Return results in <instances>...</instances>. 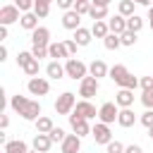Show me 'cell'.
I'll list each match as a JSON object with an SVG mask.
<instances>
[{
	"instance_id": "40",
	"label": "cell",
	"mask_w": 153,
	"mask_h": 153,
	"mask_svg": "<svg viewBox=\"0 0 153 153\" xmlns=\"http://www.w3.org/2000/svg\"><path fill=\"white\" fill-rule=\"evenodd\" d=\"M141 103L146 105V110H153V88H151V91H143V93H141Z\"/></svg>"
},
{
	"instance_id": "7",
	"label": "cell",
	"mask_w": 153,
	"mask_h": 153,
	"mask_svg": "<svg viewBox=\"0 0 153 153\" xmlns=\"http://www.w3.org/2000/svg\"><path fill=\"white\" fill-rule=\"evenodd\" d=\"M91 136H93V141H96V143H100V146H108V143L112 141V131H110V124L96 122V124H93V129H91Z\"/></svg>"
},
{
	"instance_id": "51",
	"label": "cell",
	"mask_w": 153,
	"mask_h": 153,
	"mask_svg": "<svg viewBox=\"0 0 153 153\" xmlns=\"http://www.w3.org/2000/svg\"><path fill=\"white\" fill-rule=\"evenodd\" d=\"M134 2H136V5H146V7H153V5H151L153 0H134Z\"/></svg>"
},
{
	"instance_id": "10",
	"label": "cell",
	"mask_w": 153,
	"mask_h": 153,
	"mask_svg": "<svg viewBox=\"0 0 153 153\" xmlns=\"http://www.w3.org/2000/svg\"><path fill=\"white\" fill-rule=\"evenodd\" d=\"M74 115H79V117H84V120H93V117H98V110H96V105H93L91 100H76Z\"/></svg>"
},
{
	"instance_id": "38",
	"label": "cell",
	"mask_w": 153,
	"mask_h": 153,
	"mask_svg": "<svg viewBox=\"0 0 153 153\" xmlns=\"http://www.w3.org/2000/svg\"><path fill=\"white\" fill-rule=\"evenodd\" d=\"M120 41H122V45H127V48H129V45H134L139 38H136V33H134V31H124V33L120 36Z\"/></svg>"
},
{
	"instance_id": "4",
	"label": "cell",
	"mask_w": 153,
	"mask_h": 153,
	"mask_svg": "<svg viewBox=\"0 0 153 153\" xmlns=\"http://www.w3.org/2000/svg\"><path fill=\"white\" fill-rule=\"evenodd\" d=\"M74 105H76V96H74L72 91H65V93H60L57 100H55V112L69 117V115L74 112Z\"/></svg>"
},
{
	"instance_id": "13",
	"label": "cell",
	"mask_w": 153,
	"mask_h": 153,
	"mask_svg": "<svg viewBox=\"0 0 153 153\" xmlns=\"http://www.w3.org/2000/svg\"><path fill=\"white\" fill-rule=\"evenodd\" d=\"M31 43L33 45H50V29L48 26H38L31 31Z\"/></svg>"
},
{
	"instance_id": "18",
	"label": "cell",
	"mask_w": 153,
	"mask_h": 153,
	"mask_svg": "<svg viewBox=\"0 0 153 153\" xmlns=\"http://www.w3.org/2000/svg\"><path fill=\"white\" fill-rule=\"evenodd\" d=\"M88 74H91V76H96V79H103V76H108V74H110V67H108L103 60H93V62L88 65Z\"/></svg>"
},
{
	"instance_id": "53",
	"label": "cell",
	"mask_w": 153,
	"mask_h": 153,
	"mask_svg": "<svg viewBox=\"0 0 153 153\" xmlns=\"http://www.w3.org/2000/svg\"><path fill=\"white\" fill-rule=\"evenodd\" d=\"M148 136H151V139H153V127H151V129H148Z\"/></svg>"
},
{
	"instance_id": "41",
	"label": "cell",
	"mask_w": 153,
	"mask_h": 153,
	"mask_svg": "<svg viewBox=\"0 0 153 153\" xmlns=\"http://www.w3.org/2000/svg\"><path fill=\"white\" fill-rule=\"evenodd\" d=\"M139 120H141V124H143L146 129H151V127H153V110H146Z\"/></svg>"
},
{
	"instance_id": "1",
	"label": "cell",
	"mask_w": 153,
	"mask_h": 153,
	"mask_svg": "<svg viewBox=\"0 0 153 153\" xmlns=\"http://www.w3.org/2000/svg\"><path fill=\"white\" fill-rule=\"evenodd\" d=\"M10 108L17 112V115H22L26 122H36L38 117H41V103L38 100H31V98H26V96H12L10 98Z\"/></svg>"
},
{
	"instance_id": "52",
	"label": "cell",
	"mask_w": 153,
	"mask_h": 153,
	"mask_svg": "<svg viewBox=\"0 0 153 153\" xmlns=\"http://www.w3.org/2000/svg\"><path fill=\"white\" fill-rule=\"evenodd\" d=\"M38 2H45V5H53V2H57V0H38Z\"/></svg>"
},
{
	"instance_id": "17",
	"label": "cell",
	"mask_w": 153,
	"mask_h": 153,
	"mask_svg": "<svg viewBox=\"0 0 153 153\" xmlns=\"http://www.w3.org/2000/svg\"><path fill=\"white\" fill-rule=\"evenodd\" d=\"M115 103H117V108H131V105H134V91L120 88V91L115 93Z\"/></svg>"
},
{
	"instance_id": "20",
	"label": "cell",
	"mask_w": 153,
	"mask_h": 153,
	"mask_svg": "<svg viewBox=\"0 0 153 153\" xmlns=\"http://www.w3.org/2000/svg\"><path fill=\"white\" fill-rule=\"evenodd\" d=\"M50 146H53V139L48 134H36L33 136V151L38 153H50Z\"/></svg>"
},
{
	"instance_id": "24",
	"label": "cell",
	"mask_w": 153,
	"mask_h": 153,
	"mask_svg": "<svg viewBox=\"0 0 153 153\" xmlns=\"http://www.w3.org/2000/svg\"><path fill=\"white\" fill-rule=\"evenodd\" d=\"M91 38H93V33H91V29H84V26H79V29L74 31V41L79 43V48H84V45H88V43H91Z\"/></svg>"
},
{
	"instance_id": "36",
	"label": "cell",
	"mask_w": 153,
	"mask_h": 153,
	"mask_svg": "<svg viewBox=\"0 0 153 153\" xmlns=\"http://www.w3.org/2000/svg\"><path fill=\"white\" fill-rule=\"evenodd\" d=\"M48 136L53 139V143H62V141L67 139V134H65V129H62V127H55V129H53Z\"/></svg>"
},
{
	"instance_id": "31",
	"label": "cell",
	"mask_w": 153,
	"mask_h": 153,
	"mask_svg": "<svg viewBox=\"0 0 153 153\" xmlns=\"http://www.w3.org/2000/svg\"><path fill=\"white\" fill-rule=\"evenodd\" d=\"M74 12L81 14V17L88 14V12H91V0H76V2H74Z\"/></svg>"
},
{
	"instance_id": "32",
	"label": "cell",
	"mask_w": 153,
	"mask_h": 153,
	"mask_svg": "<svg viewBox=\"0 0 153 153\" xmlns=\"http://www.w3.org/2000/svg\"><path fill=\"white\" fill-rule=\"evenodd\" d=\"M33 12H36V17H38V19H45V17L50 14V5H45V2H38V0H36Z\"/></svg>"
},
{
	"instance_id": "3",
	"label": "cell",
	"mask_w": 153,
	"mask_h": 153,
	"mask_svg": "<svg viewBox=\"0 0 153 153\" xmlns=\"http://www.w3.org/2000/svg\"><path fill=\"white\" fill-rule=\"evenodd\" d=\"M65 72H67V76H69V79L81 81V79H86V76H88V65H86V62H81L79 57H67V62H65Z\"/></svg>"
},
{
	"instance_id": "49",
	"label": "cell",
	"mask_w": 153,
	"mask_h": 153,
	"mask_svg": "<svg viewBox=\"0 0 153 153\" xmlns=\"http://www.w3.org/2000/svg\"><path fill=\"white\" fill-rule=\"evenodd\" d=\"M146 19H148V26H151V31H153V7H148V17H146Z\"/></svg>"
},
{
	"instance_id": "19",
	"label": "cell",
	"mask_w": 153,
	"mask_h": 153,
	"mask_svg": "<svg viewBox=\"0 0 153 153\" xmlns=\"http://www.w3.org/2000/svg\"><path fill=\"white\" fill-rule=\"evenodd\" d=\"M117 124L120 127H134L136 124V115H134V110L131 108H120V117H117Z\"/></svg>"
},
{
	"instance_id": "34",
	"label": "cell",
	"mask_w": 153,
	"mask_h": 153,
	"mask_svg": "<svg viewBox=\"0 0 153 153\" xmlns=\"http://www.w3.org/2000/svg\"><path fill=\"white\" fill-rule=\"evenodd\" d=\"M38 69H41V60L33 57V60L24 67V74H26V76H38Z\"/></svg>"
},
{
	"instance_id": "50",
	"label": "cell",
	"mask_w": 153,
	"mask_h": 153,
	"mask_svg": "<svg viewBox=\"0 0 153 153\" xmlns=\"http://www.w3.org/2000/svg\"><path fill=\"white\" fill-rule=\"evenodd\" d=\"M5 38H7V26L0 24V41H5Z\"/></svg>"
},
{
	"instance_id": "11",
	"label": "cell",
	"mask_w": 153,
	"mask_h": 153,
	"mask_svg": "<svg viewBox=\"0 0 153 153\" xmlns=\"http://www.w3.org/2000/svg\"><path fill=\"white\" fill-rule=\"evenodd\" d=\"M69 124H72V129H74V134L76 136H86V134H91V129L93 127H88V120H84V117H79V115H69Z\"/></svg>"
},
{
	"instance_id": "25",
	"label": "cell",
	"mask_w": 153,
	"mask_h": 153,
	"mask_svg": "<svg viewBox=\"0 0 153 153\" xmlns=\"http://www.w3.org/2000/svg\"><path fill=\"white\" fill-rule=\"evenodd\" d=\"M5 153H29V146H26V141L14 139V141H7L5 143Z\"/></svg>"
},
{
	"instance_id": "12",
	"label": "cell",
	"mask_w": 153,
	"mask_h": 153,
	"mask_svg": "<svg viewBox=\"0 0 153 153\" xmlns=\"http://www.w3.org/2000/svg\"><path fill=\"white\" fill-rule=\"evenodd\" d=\"M81 151V136L67 134V139L60 143V153H79Z\"/></svg>"
},
{
	"instance_id": "14",
	"label": "cell",
	"mask_w": 153,
	"mask_h": 153,
	"mask_svg": "<svg viewBox=\"0 0 153 153\" xmlns=\"http://www.w3.org/2000/svg\"><path fill=\"white\" fill-rule=\"evenodd\" d=\"M48 53H50V57L53 60H62V57H72L69 55V50H67V45H65V41H53L50 45H48Z\"/></svg>"
},
{
	"instance_id": "46",
	"label": "cell",
	"mask_w": 153,
	"mask_h": 153,
	"mask_svg": "<svg viewBox=\"0 0 153 153\" xmlns=\"http://www.w3.org/2000/svg\"><path fill=\"white\" fill-rule=\"evenodd\" d=\"M110 2L112 0H91V5H96V7H110Z\"/></svg>"
},
{
	"instance_id": "28",
	"label": "cell",
	"mask_w": 153,
	"mask_h": 153,
	"mask_svg": "<svg viewBox=\"0 0 153 153\" xmlns=\"http://www.w3.org/2000/svg\"><path fill=\"white\" fill-rule=\"evenodd\" d=\"M88 17H91L93 22H105V19H108V7H96V5H91Z\"/></svg>"
},
{
	"instance_id": "47",
	"label": "cell",
	"mask_w": 153,
	"mask_h": 153,
	"mask_svg": "<svg viewBox=\"0 0 153 153\" xmlns=\"http://www.w3.org/2000/svg\"><path fill=\"white\" fill-rule=\"evenodd\" d=\"M0 127H2V129H7V127H10V117H7V115H2V117H0Z\"/></svg>"
},
{
	"instance_id": "37",
	"label": "cell",
	"mask_w": 153,
	"mask_h": 153,
	"mask_svg": "<svg viewBox=\"0 0 153 153\" xmlns=\"http://www.w3.org/2000/svg\"><path fill=\"white\" fill-rule=\"evenodd\" d=\"M12 5H17V7L22 10V14H24V12H31V10H33L36 0H12Z\"/></svg>"
},
{
	"instance_id": "48",
	"label": "cell",
	"mask_w": 153,
	"mask_h": 153,
	"mask_svg": "<svg viewBox=\"0 0 153 153\" xmlns=\"http://www.w3.org/2000/svg\"><path fill=\"white\" fill-rule=\"evenodd\" d=\"M5 60H7V48L0 45V62H5Z\"/></svg>"
},
{
	"instance_id": "42",
	"label": "cell",
	"mask_w": 153,
	"mask_h": 153,
	"mask_svg": "<svg viewBox=\"0 0 153 153\" xmlns=\"http://www.w3.org/2000/svg\"><path fill=\"white\" fill-rule=\"evenodd\" d=\"M139 86H141L143 91H151V88H153V76H141V79H139Z\"/></svg>"
},
{
	"instance_id": "30",
	"label": "cell",
	"mask_w": 153,
	"mask_h": 153,
	"mask_svg": "<svg viewBox=\"0 0 153 153\" xmlns=\"http://www.w3.org/2000/svg\"><path fill=\"white\" fill-rule=\"evenodd\" d=\"M103 45H105L108 50H117V48L122 45V41H120V36H117V33H108V36L103 38Z\"/></svg>"
},
{
	"instance_id": "5",
	"label": "cell",
	"mask_w": 153,
	"mask_h": 153,
	"mask_svg": "<svg viewBox=\"0 0 153 153\" xmlns=\"http://www.w3.org/2000/svg\"><path fill=\"white\" fill-rule=\"evenodd\" d=\"M98 88H100V84H98V79L96 76H86V79H81L79 81V96H81V100H91L96 93H98Z\"/></svg>"
},
{
	"instance_id": "8",
	"label": "cell",
	"mask_w": 153,
	"mask_h": 153,
	"mask_svg": "<svg viewBox=\"0 0 153 153\" xmlns=\"http://www.w3.org/2000/svg\"><path fill=\"white\" fill-rule=\"evenodd\" d=\"M26 88H29L31 96H48V91H50V81H48L45 76H31L29 84H26Z\"/></svg>"
},
{
	"instance_id": "43",
	"label": "cell",
	"mask_w": 153,
	"mask_h": 153,
	"mask_svg": "<svg viewBox=\"0 0 153 153\" xmlns=\"http://www.w3.org/2000/svg\"><path fill=\"white\" fill-rule=\"evenodd\" d=\"M74 2L76 0H57V7L65 10V12H69V10H74Z\"/></svg>"
},
{
	"instance_id": "54",
	"label": "cell",
	"mask_w": 153,
	"mask_h": 153,
	"mask_svg": "<svg viewBox=\"0 0 153 153\" xmlns=\"http://www.w3.org/2000/svg\"><path fill=\"white\" fill-rule=\"evenodd\" d=\"M29 153H38V151H29Z\"/></svg>"
},
{
	"instance_id": "6",
	"label": "cell",
	"mask_w": 153,
	"mask_h": 153,
	"mask_svg": "<svg viewBox=\"0 0 153 153\" xmlns=\"http://www.w3.org/2000/svg\"><path fill=\"white\" fill-rule=\"evenodd\" d=\"M117 117H120V108H117V103L108 100V103H103V105L98 108V120H100L103 124H112V122H117Z\"/></svg>"
},
{
	"instance_id": "39",
	"label": "cell",
	"mask_w": 153,
	"mask_h": 153,
	"mask_svg": "<svg viewBox=\"0 0 153 153\" xmlns=\"http://www.w3.org/2000/svg\"><path fill=\"white\" fill-rule=\"evenodd\" d=\"M124 148H127V146H124L122 141H117V139H115V141H110V143L105 146V151H108V153H124Z\"/></svg>"
},
{
	"instance_id": "33",
	"label": "cell",
	"mask_w": 153,
	"mask_h": 153,
	"mask_svg": "<svg viewBox=\"0 0 153 153\" xmlns=\"http://www.w3.org/2000/svg\"><path fill=\"white\" fill-rule=\"evenodd\" d=\"M31 60H33L31 50H19V53H17V65H19L22 69H24V67H26V65H29Z\"/></svg>"
},
{
	"instance_id": "16",
	"label": "cell",
	"mask_w": 153,
	"mask_h": 153,
	"mask_svg": "<svg viewBox=\"0 0 153 153\" xmlns=\"http://www.w3.org/2000/svg\"><path fill=\"white\" fill-rule=\"evenodd\" d=\"M108 26H110V33H117V36H122V33L127 31V17H122V14L108 17Z\"/></svg>"
},
{
	"instance_id": "23",
	"label": "cell",
	"mask_w": 153,
	"mask_h": 153,
	"mask_svg": "<svg viewBox=\"0 0 153 153\" xmlns=\"http://www.w3.org/2000/svg\"><path fill=\"white\" fill-rule=\"evenodd\" d=\"M53 129H55V124H53V120L48 115H41L36 120V134H50Z\"/></svg>"
},
{
	"instance_id": "9",
	"label": "cell",
	"mask_w": 153,
	"mask_h": 153,
	"mask_svg": "<svg viewBox=\"0 0 153 153\" xmlns=\"http://www.w3.org/2000/svg\"><path fill=\"white\" fill-rule=\"evenodd\" d=\"M19 12H22V10H19L17 5H2V7H0V24H2V26H10V24L19 22V19H22Z\"/></svg>"
},
{
	"instance_id": "15",
	"label": "cell",
	"mask_w": 153,
	"mask_h": 153,
	"mask_svg": "<svg viewBox=\"0 0 153 153\" xmlns=\"http://www.w3.org/2000/svg\"><path fill=\"white\" fill-rule=\"evenodd\" d=\"M62 26H65L67 31H76V29L81 26V14H76L74 10L65 12V14H62Z\"/></svg>"
},
{
	"instance_id": "35",
	"label": "cell",
	"mask_w": 153,
	"mask_h": 153,
	"mask_svg": "<svg viewBox=\"0 0 153 153\" xmlns=\"http://www.w3.org/2000/svg\"><path fill=\"white\" fill-rule=\"evenodd\" d=\"M31 55H33L36 60L50 57V53H48V45H31Z\"/></svg>"
},
{
	"instance_id": "22",
	"label": "cell",
	"mask_w": 153,
	"mask_h": 153,
	"mask_svg": "<svg viewBox=\"0 0 153 153\" xmlns=\"http://www.w3.org/2000/svg\"><path fill=\"white\" fill-rule=\"evenodd\" d=\"M19 26H22V29H26V31L38 29V17H36V12H24V14H22V19H19Z\"/></svg>"
},
{
	"instance_id": "26",
	"label": "cell",
	"mask_w": 153,
	"mask_h": 153,
	"mask_svg": "<svg viewBox=\"0 0 153 153\" xmlns=\"http://www.w3.org/2000/svg\"><path fill=\"white\" fill-rule=\"evenodd\" d=\"M134 7H136V2L134 0H120V5H117V14H122V17H134L136 12H134Z\"/></svg>"
},
{
	"instance_id": "27",
	"label": "cell",
	"mask_w": 153,
	"mask_h": 153,
	"mask_svg": "<svg viewBox=\"0 0 153 153\" xmlns=\"http://www.w3.org/2000/svg\"><path fill=\"white\" fill-rule=\"evenodd\" d=\"M91 33H93L96 38H105V36L110 33V26H108V22H93V26H91Z\"/></svg>"
},
{
	"instance_id": "44",
	"label": "cell",
	"mask_w": 153,
	"mask_h": 153,
	"mask_svg": "<svg viewBox=\"0 0 153 153\" xmlns=\"http://www.w3.org/2000/svg\"><path fill=\"white\" fill-rule=\"evenodd\" d=\"M65 45H67V50H69V55L74 57V55H76V48H79V43H76L74 38H69V41H65Z\"/></svg>"
},
{
	"instance_id": "29",
	"label": "cell",
	"mask_w": 153,
	"mask_h": 153,
	"mask_svg": "<svg viewBox=\"0 0 153 153\" xmlns=\"http://www.w3.org/2000/svg\"><path fill=\"white\" fill-rule=\"evenodd\" d=\"M141 29H143V17L134 14V17H129V19H127V31H134V33H139Z\"/></svg>"
},
{
	"instance_id": "21",
	"label": "cell",
	"mask_w": 153,
	"mask_h": 153,
	"mask_svg": "<svg viewBox=\"0 0 153 153\" xmlns=\"http://www.w3.org/2000/svg\"><path fill=\"white\" fill-rule=\"evenodd\" d=\"M45 74H48V79H62V76H67V72H65V65H60L57 60H53V62H48V67H45Z\"/></svg>"
},
{
	"instance_id": "45",
	"label": "cell",
	"mask_w": 153,
	"mask_h": 153,
	"mask_svg": "<svg viewBox=\"0 0 153 153\" xmlns=\"http://www.w3.org/2000/svg\"><path fill=\"white\" fill-rule=\"evenodd\" d=\"M124 153H143V148H141L139 143H129V146L124 148Z\"/></svg>"
},
{
	"instance_id": "2",
	"label": "cell",
	"mask_w": 153,
	"mask_h": 153,
	"mask_svg": "<svg viewBox=\"0 0 153 153\" xmlns=\"http://www.w3.org/2000/svg\"><path fill=\"white\" fill-rule=\"evenodd\" d=\"M108 76H110V79H112L120 88H129V91H134V88L139 86V79H136V76H134V74H131L124 65H112Z\"/></svg>"
}]
</instances>
